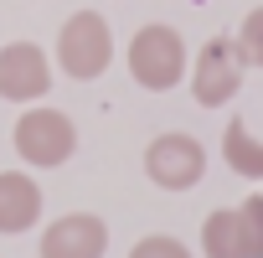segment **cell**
I'll use <instances>...</instances> for the list:
<instances>
[{"label":"cell","instance_id":"6da1fadb","mask_svg":"<svg viewBox=\"0 0 263 258\" xmlns=\"http://www.w3.org/2000/svg\"><path fill=\"white\" fill-rule=\"evenodd\" d=\"M57 62H62V72L78 78V83L103 78L108 62H114V31H108V21H103L98 11L67 16L62 31H57Z\"/></svg>","mask_w":263,"mask_h":258},{"label":"cell","instance_id":"7a4b0ae2","mask_svg":"<svg viewBox=\"0 0 263 258\" xmlns=\"http://www.w3.org/2000/svg\"><path fill=\"white\" fill-rule=\"evenodd\" d=\"M16 155L26 160V165H36V171H57V165H67L72 160V150H78V129H72V119L67 114H57V108H26L21 119H16Z\"/></svg>","mask_w":263,"mask_h":258},{"label":"cell","instance_id":"3957f363","mask_svg":"<svg viewBox=\"0 0 263 258\" xmlns=\"http://www.w3.org/2000/svg\"><path fill=\"white\" fill-rule=\"evenodd\" d=\"M129 72H135V83L150 88V93L176 88L181 72H186V42H181V31H171V26H140L135 42H129Z\"/></svg>","mask_w":263,"mask_h":258},{"label":"cell","instance_id":"277c9868","mask_svg":"<svg viewBox=\"0 0 263 258\" xmlns=\"http://www.w3.org/2000/svg\"><path fill=\"white\" fill-rule=\"evenodd\" d=\"M145 171H150V181L165 186V191H191V186L201 181V171H206V150H201V140L176 135V129H171V135H155V140H150Z\"/></svg>","mask_w":263,"mask_h":258},{"label":"cell","instance_id":"5b68a950","mask_svg":"<svg viewBox=\"0 0 263 258\" xmlns=\"http://www.w3.org/2000/svg\"><path fill=\"white\" fill-rule=\"evenodd\" d=\"M242 88V57L232 36H212L196 52V72H191V93L201 108H222L232 93Z\"/></svg>","mask_w":263,"mask_h":258},{"label":"cell","instance_id":"8992f818","mask_svg":"<svg viewBox=\"0 0 263 258\" xmlns=\"http://www.w3.org/2000/svg\"><path fill=\"white\" fill-rule=\"evenodd\" d=\"M47 88H52V67H47V52H42L36 42H11V47H0V98H11V103H36Z\"/></svg>","mask_w":263,"mask_h":258},{"label":"cell","instance_id":"52a82bcc","mask_svg":"<svg viewBox=\"0 0 263 258\" xmlns=\"http://www.w3.org/2000/svg\"><path fill=\"white\" fill-rule=\"evenodd\" d=\"M103 248H108V227L93 212H67L42 232V258H103Z\"/></svg>","mask_w":263,"mask_h":258},{"label":"cell","instance_id":"ba28073f","mask_svg":"<svg viewBox=\"0 0 263 258\" xmlns=\"http://www.w3.org/2000/svg\"><path fill=\"white\" fill-rule=\"evenodd\" d=\"M42 222V186L26 171H0V232L16 237Z\"/></svg>","mask_w":263,"mask_h":258},{"label":"cell","instance_id":"9c48e42d","mask_svg":"<svg viewBox=\"0 0 263 258\" xmlns=\"http://www.w3.org/2000/svg\"><path fill=\"white\" fill-rule=\"evenodd\" d=\"M222 160L248 176V181H263V135L248 124V119H232L227 124V135H222Z\"/></svg>","mask_w":263,"mask_h":258},{"label":"cell","instance_id":"30bf717a","mask_svg":"<svg viewBox=\"0 0 263 258\" xmlns=\"http://www.w3.org/2000/svg\"><path fill=\"white\" fill-rule=\"evenodd\" d=\"M201 253H206V258H248L237 207H222V212H212V217L201 222Z\"/></svg>","mask_w":263,"mask_h":258},{"label":"cell","instance_id":"8fae6325","mask_svg":"<svg viewBox=\"0 0 263 258\" xmlns=\"http://www.w3.org/2000/svg\"><path fill=\"white\" fill-rule=\"evenodd\" d=\"M237 57H242V67H263V6H253L248 16H242V26H237Z\"/></svg>","mask_w":263,"mask_h":258},{"label":"cell","instance_id":"7c38bea8","mask_svg":"<svg viewBox=\"0 0 263 258\" xmlns=\"http://www.w3.org/2000/svg\"><path fill=\"white\" fill-rule=\"evenodd\" d=\"M237 222H242L248 258H263V196H248V201L237 207Z\"/></svg>","mask_w":263,"mask_h":258},{"label":"cell","instance_id":"4fadbf2b","mask_svg":"<svg viewBox=\"0 0 263 258\" xmlns=\"http://www.w3.org/2000/svg\"><path fill=\"white\" fill-rule=\"evenodd\" d=\"M129 258H191L176 237H165V232H150V237H140L135 243V253H129Z\"/></svg>","mask_w":263,"mask_h":258}]
</instances>
